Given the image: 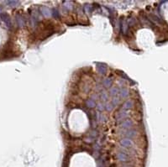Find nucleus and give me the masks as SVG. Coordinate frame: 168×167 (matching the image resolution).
<instances>
[{"label":"nucleus","instance_id":"nucleus-8","mask_svg":"<svg viewBox=\"0 0 168 167\" xmlns=\"http://www.w3.org/2000/svg\"><path fill=\"white\" fill-rule=\"evenodd\" d=\"M109 93H110V95H111V96L116 97L119 94V88H117V87H113L110 88Z\"/></svg>","mask_w":168,"mask_h":167},{"label":"nucleus","instance_id":"nucleus-2","mask_svg":"<svg viewBox=\"0 0 168 167\" xmlns=\"http://www.w3.org/2000/svg\"><path fill=\"white\" fill-rule=\"evenodd\" d=\"M120 144L124 148H130L133 146V141L129 138H124L120 140Z\"/></svg>","mask_w":168,"mask_h":167},{"label":"nucleus","instance_id":"nucleus-14","mask_svg":"<svg viewBox=\"0 0 168 167\" xmlns=\"http://www.w3.org/2000/svg\"><path fill=\"white\" fill-rule=\"evenodd\" d=\"M113 107H114V106L112 105V103H109V102H108V103H106V104H105V107H104V108H106V110H107V111L110 112L113 109Z\"/></svg>","mask_w":168,"mask_h":167},{"label":"nucleus","instance_id":"nucleus-17","mask_svg":"<svg viewBox=\"0 0 168 167\" xmlns=\"http://www.w3.org/2000/svg\"><path fill=\"white\" fill-rule=\"evenodd\" d=\"M98 109L99 111H103L104 110V107H103V105L102 104V103H98Z\"/></svg>","mask_w":168,"mask_h":167},{"label":"nucleus","instance_id":"nucleus-16","mask_svg":"<svg viewBox=\"0 0 168 167\" xmlns=\"http://www.w3.org/2000/svg\"><path fill=\"white\" fill-rule=\"evenodd\" d=\"M97 119H98V121H103L105 120V117L102 113H97Z\"/></svg>","mask_w":168,"mask_h":167},{"label":"nucleus","instance_id":"nucleus-4","mask_svg":"<svg viewBox=\"0 0 168 167\" xmlns=\"http://www.w3.org/2000/svg\"><path fill=\"white\" fill-rule=\"evenodd\" d=\"M127 116H128V114H127V112H126V110H125V109H121V110L119 111V113H117L116 119L117 120H122L123 118H126Z\"/></svg>","mask_w":168,"mask_h":167},{"label":"nucleus","instance_id":"nucleus-13","mask_svg":"<svg viewBox=\"0 0 168 167\" xmlns=\"http://www.w3.org/2000/svg\"><path fill=\"white\" fill-rule=\"evenodd\" d=\"M119 98L118 97H114L112 100V105L113 106H116V105L119 104Z\"/></svg>","mask_w":168,"mask_h":167},{"label":"nucleus","instance_id":"nucleus-3","mask_svg":"<svg viewBox=\"0 0 168 167\" xmlns=\"http://www.w3.org/2000/svg\"><path fill=\"white\" fill-rule=\"evenodd\" d=\"M123 134L125 136V138H131L135 137L137 134V131L135 129H129V130H123Z\"/></svg>","mask_w":168,"mask_h":167},{"label":"nucleus","instance_id":"nucleus-9","mask_svg":"<svg viewBox=\"0 0 168 167\" xmlns=\"http://www.w3.org/2000/svg\"><path fill=\"white\" fill-rule=\"evenodd\" d=\"M112 83H113V81L109 78H106L103 81V87H110L112 85Z\"/></svg>","mask_w":168,"mask_h":167},{"label":"nucleus","instance_id":"nucleus-11","mask_svg":"<svg viewBox=\"0 0 168 167\" xmlns=\"http://www.w3.org/2000/svg\"><path fill=\"white\" fill-rule=\"evenodd\" d=\"M98 72L101 75H104L106 73V67H105V66L99 65L98 67Z\"/></svg>","mask_w":168,"mask_h":167},{"label":"nucleus","instance_id":"nucleus-6","mask_svg":"<svg viewBox=\"0 0 168 167\" xmlns=\"http://www.w3.org/2000/svg\"><path fill=\"white\" fill-rule=\"evenodd\" d=\"M133 107V102L131 100H128L124 103L122 109H125V110H127V109H129Z\"/></svg>","mask_w":168,"mask_h":167},{"label":"nucleus","instance_id":"nucleus-1","mask_svg":"<svg viewBox=\"0 0 168 167\" xmlns=\"http://www.w3.org/2000/svg\"><path fill=\"white\" fill-rule=\"evenodd\" d=\"M132 126H133V122H132L131 119L122 120L121 124H119L120 129H122L123 130H129V129H131Z\"/></svg>","mask_w":168,"mask_h":167},{"label":"nucleus","instance_id":"nucleus-10","mask_svg":"<svg viewBox=\"0 0 168 167\" xmlns=\"http://www.w3.org/2000/svg\"><path fill=\"white\" fill-rule=\"evenodd\" d=\"M86 105H87L88 107H94L96 106V102H95V101L92 99L87 100L86 101Z\"/></svg>","mask_w":168,"mask_h":167},{"label":"nucleus","instance_id":"nucleus-7","mask_svg":"<svg viewBox=\"0 0 168 167\" xmlns=\"http://www.w3.org/2000/svg\"><path fill=\"white\" fill-rule=\"evenodd\" d=\"M129 93V92H128L127 89H126V88H123V89H121L120 91H119V96H120L121 98H125L126 97L129 95V93Z\"/></svg>","mask_w":168,"mask_h":167},{"label":"nucleus","instance_id":"nucleus-5","mask_svg":"<svg viewBox=\"0 0 168 167\" xmlns=\"http://www.w3.org/2000/svg\"><path fill=\"white\" fill-rule=\"evenodd\" d=\"M118 158L120 161L125 162V161H129V155L127 154H125L123 152H119L118 154Z\"/></svg>","mask_w":168,"mask_h":167},{"label":"nucleus","instance_id":"nucleus-15","mask_svg":"<svg viewBox=\"0 0 168 167\" xmlns=\"http://www.w3.org/2000/svg\"><path fill=\"white\" fill-rule=\"evenodd\" d=\"M42 10H43V14L45 15H46V16H50V10L48 9L47 8H42Z\"/></svg>","mask_w":168,"mask_h":167},{"label":"nucleus","instance_id":"nucleus-12","mask_svg":"<svg viewBox=\"0 0 168 167\" xmlns=\"http://www.w3.org/2000/svg\"><path fill=\"white\" fill-rule=\"evenodd\" d=\"M101 99L103 100V101H107L108 100V94L105 92V90H103V92H102Z\"/></svg>","mask_w":168,"mask_h":167}]
</instances>
